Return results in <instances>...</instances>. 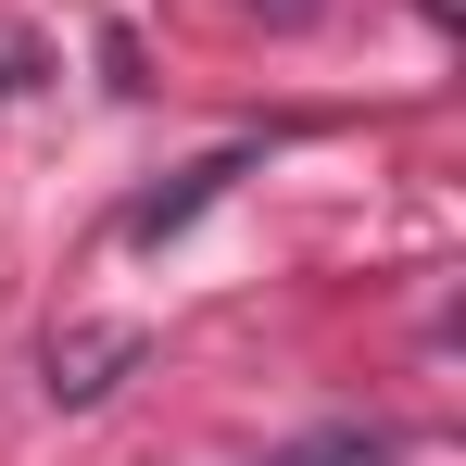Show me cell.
Segmentation results:
<instances>
[{
  "instance_id": "cell-1",
  "label": "cell",
  "mask_w": 466,
  "mask_h": 466,
  "mask_svg": "<svg viewBox=\"0 0 466 466\" xmlns=\"http://www.w3.org/2000/svg\"><path fill=\"white\" fill-rule=\"evenodd\" d=\"M139 353H152V328L101 315V328H51V353H38V366H51V403H64V416H88V403H114V379H127Z\"/></svg>"
},
{
  "instance_id": "cell-2",
  "label": "cell",
  "mask_w": 466,
  "mask_h": 466,
  "mask_svg": "<svg viewBox=\"0 0 466 466\" xmlns=\"http://www.w3.org/2000/svg\"><path fill=\"white\" fill-rule=\"evenodd\" d=\"M239 177H252V139H228V152H202V164H177L164 189H139V202H127V239H139V252H164V239L202 215V202H228Z\"/></svg>"
},
{
  "instance_id": "cell-3",
  "label": "cell",
  "mask_w": 466,
  "mask_h": 466,
  "mask_svg": "<svg viewBox=\"0 0 466 466\" xmlns=\"http://www.w3.org/2000/svg\"><path fill=\"white\" fill-rule=\"evenodd\" d=\"M278 466H390V429H315V441H290Z\"/></svg>"
}]
</instances>
